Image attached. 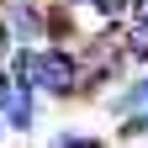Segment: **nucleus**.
<instances>
[{"instance_id":"nucleus-4","label":"nucleus","mask_w":148,"mask_h":148,"mask_svg":"<svg viewBox=\"0 0 148 148\" xmlns=\"http://www.w3.org/2000/svg\"><path fill=\"white\" fill-rule=\"evenodd\" d=\"M58 148H95V143H74V138H64V143H58Z\"/></svg>"},{"instance_id":"nucleus-2","label":"nucleus","mask_w":148,"mask_h":148,"mask_svg":"<svg viewBox=\"0 0 148 148\" xmlns=\"http://www.w3.org/2000/svg\"><path fill=\"white\" fill-rule=\"evenodd\" d=\"M127 53H132V58H148V21H138V16H132V27H127Z\"/></svg>"},{"instance_id":"nucleus-3","label":"nucleus","mask_w":148,"mask_h":148,"mask_svg":"<svg viewBox=\"0 0 148 148\" xmlns=\"http://www.w3.org/2000/svg\"><path fill=\"white\" fill-rule=\"evenodd\" d=\"M11 95H16V85H11V74H0V111L11 106Z\"/></svg>"},{"instance_id":"nucleus-1","label":"nucleus","mask_w":148,"mask_h":148,"mask_svg":"<svg viewBox=\"0 0 148 148\" xmlns=\"http://www.w3.org/2000/svg\"><path fill=\"white\" fill-rule=\"evenodd\" d=\"M37 79H42L53 95H69V90L79 85V69H74V58H69V53L48 48V53H37Z\"/></svg>"}]
</instances>
